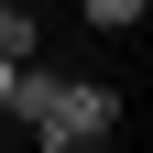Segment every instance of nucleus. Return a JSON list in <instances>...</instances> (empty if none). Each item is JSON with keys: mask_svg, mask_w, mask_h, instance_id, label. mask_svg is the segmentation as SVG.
Here are the masks:
<instances>
[{"mask_svg": "<svg viewBox=\"0 0 153 153\" xmlns=\"http://www.w3.org/2000/svg\"><path fill=\"white\" fill-rule=\"evenodd\" d=\"M11 120H33V142H44V153H88V142H109L120 99H109L99 76H55V66H22V88H11Z\"/></svg>", "mask_w": 153, "mask_h": 153, "instance_id": "f257e3e1", "label": "nucleus"}, {"mask_svg": "<svg viewBox=\"0 0 153 153\" xmlns=\"http://www.w3.org/2000/svg\"><path fill=\"white\" fill-rule=\"evenodd\" d=\"M76 11H88V22H99V33H120V22H142L153 0H76Z\"/></svg>", "mask_w": 153, "mask_h": 153, "instance_id": "f03ea898", "label": "nucleus"}, {"mask_svg": "<svg viewBox=\"0 0 153 153\" xmlns=\"http://www.w3.org/2000/svg\"><path fill=\"white\" fill-rule=\"evenodd\" d=\"M11 88H22V66H11V55H0V120H11Z\"/></svg>", "mask_w": 153, "mask_h": 153, "instance_id": "7ed1b4c3", "label": "nucleus"}, {"mask_svg": "<svg viewBox=\"0 0 153 153\" xmlns=\"http://www.w3.org/2000/svg\"><path fill=\"white\" fill-rule=\"evenodd\" d=\"M0 11H33V0H0Z\"/></svg>", "mask_w": 153, "mask_h": 153, "instance_id": "20e7f679", "label": "nucleus"}]
</instances>
